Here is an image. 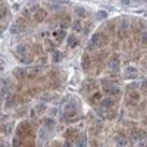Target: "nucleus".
<instances>
[{
  "label": "nucleus",
  "mask_w": 147,
  "mask_h": 147,
  "mask_svg": "<svg viewBox=\"0 0 147 147\" xmlns=\"http://www.w3.org/2000/svg\"><path fill=\"white\" fill-rule=\"evenodd\" d=\"M13 75L18 80H24V78L27 77V69H24V68H15L13 69Z\"/></svg>",
  "instance_id": "nucleus-13"
},
{
  "label": "nucleus",
  "mask_w": 147,
  "mask_h": 147,
  "mask_svg": "<svg viewBox=\"0 0 147 147\" xmlns=\"http://www.w3.org/2000/svg\"><path fill=\"white\" fill-rule=\"evenodd\" d=\"M141 41H143L144 44H147V31H144V32L141 34Z\"/></svg>",
  "instance_id": "nucleus-33"
},
{
  "label": "nucleus",
  "mask_w": 147,
  "mask_h": 147,
  "mask_svg": "<svg viewBox=\"0 0 147 147\" xmlns=\"http://www.w3.org/2000/svg\"><path fill=\"white\" fill-rule=\"evenodd\" d=\"M38 72H40L38 68H30V69L27 71V77H30V78H35V75H38Z\"/></svg>",
  "instance_id": "nucleus-20"
},
{
  "label": "nucleus",
  "mask_w": 147,
  "mask_h": 147,
  "mask_svg": "<svg viewBox=\"0 0 147 147\" xmlns=\"http://www.w3.org/2000/svg\"><path fill=\"white\" fill-rule=\"evenodd\" d=\"M147 137V134L144 132V131H141V129H132V138L134 140H143V138H146Z\"/></svg>",
  "instance_id": "nucleus-14"
},
{
  "label": "nucleus",
  "mask_w": 147,
  "mask_h": 147,
  "mask_svg": "<svg viewBox=\"0 0 147 147\" xmlns=\"http://www.w3.org/2000/svg\"><path fill=\"white\" fill-rule=\"evenodd\" d=\"M90 100H91L93 103H94V102H99V100H100V93H94V94L90 97Z\"/></svg>",
  "instance_id": "nucleus-32"
},
{
  "label": "nucleus",
  "mask_w": 147,
  "mask_h": 147,
  "mask_svg": "<svg viewBox=\"0 0 147 147\" xmlns=\"http://www.w3.org/2000/svg\"><path fill=\"white\" fill-rule=\"evenodd\" d=\"M75 13H77L78 18H85V16H87V10H85L84 7H77L75 9Z\"/></svg>",
  "instance_id": "nucleus-22"
},
{
  "label": "nucleus",
  "mask_w": 147,
  "mask_h": 147,
  "mask_svg": "<svg viewBox=\"0 0 147 147\" xmlns=\"http://www.w3.org/2000/svg\"><path fill=\"white\" fill-rule=\"evenodd\" d=\"M127 74L129 75V78H136V77H137V69L128 66V68H127Z\"/></svg>",
  "instance_id": "nucleus-26"
},
{
  "label": "nucleus",
  "mask_w": 147,
  "mask_h": 147,
  "mask_svg": "<svg viewBox=\"0 0 147 147\" xmlns=\"http://www.w3.org/2000/svg\"><path fill=\"white\" fill-rule=\"evenodd\" d=\"M78 138H77V141H75V144L78 146V147H82V146H85L87 144V138H85V136L84 134H80V136H77Z\"/></svg>",
  "instance_id": "nucleus-18"
},
{
  "label": "nucleus",
  "mask_w": 147,
  "mask_h": 147,
  "mask_svg": "<svg viewBox=\"0 0 147 147\" xmlns=\"http://www.w3.org/2000/svg\"><path fill=\"white\" fill-rule=\"evenodd\" d=\"M75 134H77V129H75V128H69V129L65 132V137H66V138H74V137H75Z\"/></svg>",
  "instance_id": "nucleus-24"
},
{
  "label": "nucleus",
  "mask_w": 147,
  "mask_h": 147,
  "mask_svg": "<svg viewBox=\"0 0 147 147\" xmlns=\"http://www.w3.org/2000/svg\"><path fill=\"white\" fill-rule=\"evenodd\" d=\"M128 143H129V140L127 137H124V136H118L116 137V144L118 146H127Z\"/></svg>",
  "instance_id": "nucleus-19"
},
{
  "label": "nucleus",
  "mask_w": 147,
  "mask_h": 147,
  "mask_svg": "<svg viewBox=\"0 0 147 147\" xmlns=\"http://www.w3.org/2000/svg\"><path fill=\"white\" fill-rule=\"evenodd\" d=\"M0 34H2V28H0Z\"/></svg>",
  "instance_id": "nucleus-38"
},
{
  "label": "nucleus",
  "mask_w": 147,
  "mask_h": 147,
  "mask_svg": "<svg viewBox=\"0 0 147 147\" xmlns=\"http://www.w3.org/2000/svg\"><path fill=\"white\" fill-rule=\"evenodd\" d=\"M56 41H52V40H46V49H47V52H53L55 50V47H56Z\"/></svg>",
  "instance_id": "nucleus-21"
},
{
  "label": "nucleus",
  "mask_w": 147,
  "mask_h": 147,
  "mask_svg": "<svg viewBox=\"0 0 147 147\" xmlns=\"http://www.w3.org/2000/svg\"><path fill=\"white\" fill-rule=\"evenodd\" d=\"M138 102H140V94L137 91H134V90H129L128 94H127V105L136 106Z\"/></svg>",
  "instance_id": "nucleus-4"
},
{
  "label": "nucleus",
  "mask_w": 147,
  "mask_h": 147,
  "mask_svg": "<svg viewBox=\"0 0 147 147\" xmlns=\"http://www.w3.org/2000/svg\"><path fill=\"white\" fill-rule=\"evenodd\" d=\"M66 40H68L66 44H68L69 49H74V47H77V46L80 44V40L77 38L75 35H68V37H66Z\"/></svg>",
  "instance_id": "nucleus-12"
},
{
  "label": "nucleus",
  "mask_w": 147,
  "mask_h": 147,
  "mask_svg": "<svg viewBox=\"0 0 147 147\" xmlns=\"http://www.w3.org/2000/svg\"><path fill=\"white\" fill-rule=\"evenodd\" d=\"M43 125H44V128H47V129H50V131H52V129L56 127V121L52 119V118H47V119L43 121Z\"/></svg>",
  "instance_id": "nucleus-16"
},
{
  "label": "nucleus",
  "mask_w": 147,
  "mask_h": 147,
  "mask_svg": "<svg viewBox=\"0 0 147 147\" xmlns=\"http://www.w3.org/2000/svg\"><path fill=\"white\" fill-rule=\"evenodd\" d=\"M141 88H143L144 91H147V81H143V82H141Z\"/></svg>",
  "instance_id": "nucleus-37"
},
{
  "label": "nucleus",
  "mask_w": 147,
  "mask_h": 147,
  "mask_svg": "<svg viewBox=\"0 0 147 147\" xmlns=\"http://www.w3.org/2000/svg\"><path fill=\"white\" fill-rule=\"evenodd\" d=\"M71 27L74 31H82V27H81V21H75L71 24Z\"/></svg>",
  "instance_id": "nucleus-23"
},
{
  "label": "nucleus",
  "mask_w": 147,
  "mask_h": 147,
  "mask_svg": "<svg viewBox=\"0 0 147 147\" xmlns=\"http://www.w3.org/2000/svg\"><path fill=\"white\" fill-rule=\"evenodd\" d=\"M12 144H15V146H18V144H22V141L19 140V137H16V138H13V141H12Z\"/></svg>",
  "instance_id": "nucleus-36"
},
{
  "label": "nucleus",
  "mask_w": 147,
  "mask_h": 147,
  "mask_svg": "<svg viewBox=\"0 0 147 147\" xmlns=\"http://www.w3.org/2000/svg\"><path fill=\"white\" fill-rule=\"evenodd\" d=\"M34 21L37 22V24H40V22H43L46 18H47V12L44 10V9H35V12H34Z\"/></svg>",
  "instance_id": "nucleus-5"
},
{
  "label": "nucleus",
  "mask_w": 147,
  "mask_h": 147,
  "mask_svg": "<svg viewBox=\"0 0 147 147\" xmlns=\"http://www.w3.org/2000/svg\"><path fill=\"white\" fill-rule=\"evenodd\" d=\"M49 132H50V129L43 128V129L40 131V138H41V140H46V138H49Z\"/></svg>",
  "instance_id": "nucleus-28"
},
{
  "label": "nucleus",
  "mask_w": 147,
  "mask_h": 147,
  "mask_svg": "<svg viewBox=\"0 0 147 147\" xmlns=\"http://www.w3.org/2000/svg\"><path fill=\"white\" fill-rule=\"evenodd\" d=\"M96 18H97V19H105V18H107V13H106L105 10H99V12L96 13Z\"/></svg>",
  "instance_id": "nucleus-29"
},
{
  "label": "nucleus",
  "mask_w": 147,
  "mask_h": 147,
  "mask_svg": "<svg viewBox=\"0 0 147 147\" xmlns=\"http://www.w3.org/2000/svg\"><path fill=\"white\" fill-rule=\"evenodd\" d=\"M21 62H22V63H25V65H30V63L32 62V56H31V53L27 55V56H24V57H21Z\"/></svg>",
  "instance_id": "nucleus-25"
},
{
  "label": "nucleus",
  "mask_w": 147,
  "mask_h": 147,
  "mask_svg": "<svg viewBox=\"0 0 147 147\" xmlns=\"http://www.w3.org/2000/svg\"><path fill=\"white\" fill-rule=\"evenodd\" d=\"M119 68H121V60H119L118 55H115L112 59H110V62H109V69L112 72H118Z\"/></svg>",
  "instance_id": "nucleus-7"
},
{
  "label": "nucleus",
  "mask_w": 147,
  "mask_h": 147,
  "mask_svg": "<svg viewBox=\"0 0 147 147\" xmlns=\"http://www.w3.org/2000/svg\"><path fill=\"white\" fill-rule=\"evenodd\" d=\"M90 65H91V59L88 56V53H84L82 57H81V66L84 71H88L90 69Z\"/></svg>",
  "instance_id": "nucleus-8"
},
{
  "label": "nucleus",
  "mask_w": 147,
  "mask_h": 147,
  "mask_svg": "<svg viewBox=\"0 0 147 147\" xmlns=\"http://www.w3.org/2000/svg\"><path fill=\"white\" fill-rule=\"evenodd\" d=\"M71 24H72V22H71V18H69V16H63L62 19L59 21V27L62 28V30H66V28L71 27Z\"/></svg>",
  "instance_id": "nucleus-15"
},
{
  "label": "nucleus",
  "mask_w": 147,
  "mask_h": 147,
  "mask_svg": "<svg viewBox=\"0 0 147 147\" xmlns=\"http://www.w3.org/2000/svg\"><path fill=\"white\" fill-rule=\"evenodd\" d=\"M15 55L21 59V57H24V56H27V55H30V49H28V46L27 44H19L16 49H15Z\"/></svg>",
  "instance_id": "nucleus-6"
},
{
  "label": "nucleus",
  "mask_w": 147,
  "mask_h": 147,
  "mask_svg": "<svg viewBox=\"0 0 147 147\" xmlns=\"http://www.w3.org/2000/svg\"><path fill=\"white\" fill-rule=\"evenodd\" d=\"M6 13H7V10L5 6H0V19H5L6 18Z\"/></svg>",
  "instance_id": "nucleus-30"
},
{
  "label": "nucleus",
  "mask_w": 147,
  "mask_h": 147,
  "mask_svg": "<svg viewBox=\"0 0 147 147\" xmlns=\"http://www.w3.org/2000/svg\"><path fill=\"white\" fill-rule=\"evenodd\" d=\"M106 43H107V37L102 32H96L91 37V41H90V44L93 47H103V46H106Z\"/></svg>",
  "instance_id": "nucleus-3"
},
{
  "label": "nucleus",
  "mask_w": 147,
  "mask_h": 147,
  "mask_svg": "<svg viewBox=\"0 0 147 147\" xmlns=\"http://www.w3.org/2000/svg\"><path fill=\"white\" fill-rule=\"evenodd\" d=\"M27 19H28V18H25L24 15L19 16V18L10 25V32H12V34H19L21 31H24V30H25V27H27Z\"/></svg>",
  "instance_id": "nucleus-2"
},
{
  "label": "nucleus",
  "mask_w": 147,
  "mask_h": 147,
  "mask_svg": "<svg viewBox=\"0 0 147 147\" xmlns=\"http://www.w3.org/2000/svg\"><path fill=\"white\" fill-rule=\"evenodd\" d=\"M44 110H46V106H44V105H38V106L34 109V112H35L37 115H43Z\"/></svg>",
  "instance_id": "nucleus-27"
},
{
  "label": "nucleus",
  "mask_w": 147,
  "mask_h": 147,
  "mask_svg": "<svg viewBox=\"0 0 147 147\" xmlns=\"http://www.w3.org/2000/svg\"><path fill=\"white\" fill-rule=\"evenodd\" d=\"M53 35H55V38H56V40H55L56 43H62V41L66 38V32H65V30H62V28H60L59 31H55Z\"/></svg>",
  "instance_id": "nucleus-9"
},
{
  "label": "nucleus",
  "mask_w": 147,
  "mask_h": 147,
  "mask_svg": "<svg viewBox=\"0 0 147 147\" xmlns=\"http://www.w3.org/2000/svg\"><path fill=\"white\" fill-rule=\"evenodd\" d=\"M32 134H34V129H32L31 122H28V121H22L21 124L18 125V128H16V136L19 138H22V140L34 137Z\"/></svg>",
  "instance_id": "nucleus-1"
},
{
  "label": "nucleus",
  "mask_w": 147,
  "mask_h": 147,
  "mask_svg": "<svg viewBox=\"0 0 147 147\" xmlns=\"http://www.w3.org/2000/svg\"><path fill=\"white\" fill-rule=\"evenodd\" d=\"M0 3H2V0H0Z\"/></svg>",
  "instance_id": "nucleus-39"
},
{
  "label": "nucleus",
  "mask_w": 147,
  "mask_h": 147,
  "mask_svg": "<svg viewBox=\"0 0 147 147\" xmlns=\"http://www.w3.org/2000/svg\"><path fill=\"white\" fill-rule=\"evenodd\" d=\"M12 128H13V125H12V124H6V128H5V132H6V134H9Z\"/></svg>",
  "instance_id": "nucleus-34"
},
{
  "label": "nucleus",
  "mask_w": 147,
  "mask_h": 147,
  "mask_svg": "<svg viewBox=\"0 0 147 147\" xmlns=\"http://www.w3.org/2000/svg\"><path fill=\"white\" fill-rule=\"evenodd\" d=\"M53 2H56V3H59V5H68L69 0H53Z\"/></svg>",
  "instance_id": "nucleus-35"
},
{
  "label": "nucleus",
  "mask_w": 147,
  "mask_h": 147,
  "mask_svg": "<svg viewBox=\"0 0 147 147\" xmlns=\"http://www.w3.org/2000/svg\"><path fill=\"white\" fill-rule=\"evenodd\" d=\"M105 93H106V94H109V96H112V97H118V96L121 94V88L112 84V85H110V87H109Z\"/></svg>",
  "instance_id": "nucleus-11"
},
{
  "label": "nucleus",
  "mask_w": 147,
  "mask_h": 147,
  "mask_svg": "<svg viewBox=\"0 0 147 147\" xmlns=\"http://www.w3.org/2000/svg\"><path fill=\"white\" fill-rule=\"evenodd\" d=\"M113 106H115V100H113L112 96H109V97H106V99L102 100V107L103 109H110V107H113Z\"/></svg>",
  "instance_id": "nucleus-10"
},
{
  "label": "nucleus",
  "mask_w": 147,
  "mask_h": 147,
  "mask_svg": "<svg viewBox=\"0 0 147 147\" xmlns=\"http://www.w3.org/2000/svg\"><path fill=\"white\" fill-rule=\"evenodd\" d=\"M62 59H63V53L62 52H59V50H53L52 52V60L55 63H59Z\"/></svg>",
  "instance_id": "nucleus-17"
},
{
  "label": "nucleus",
  "mask_w": 147,
  "mask_h": 147,
  "mask_svg": "<svg viewBox=\"0 0 147 147\" xmlns=\"http://www.w3.org/2000/svg\"><path fill=\"white\" fill-rule=\"evenodd\" d=\"M13 105H15V97H9L7 102H6V107L9 109V107H12Z\"/></svg>",
  "instance_id": "nucleus-31"
}]
</instances>
